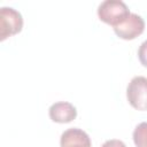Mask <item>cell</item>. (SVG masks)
<instances>
[{
    "instance_id": "cell-1",
    "label": "cell",
    "mask_w": 147,
    "mask_h": 147,
    "mask_svg": "<svg viewBox=\"0 0 147 147\" xmlns=\"http://www.w3.org/2000/svg\"><path fill=\"white\" fill-rule=\"evenodd\" d=\"M130 14L131 13L126 3L121 0H106L98 7L99 18L114 28L122 24Z\"/></svg>"
},
{
    "instance_id": "cell-2",
    "label": "cell",
    "mask_w": 147,
    "mask_h": 147,
    "mask_svg": "<svg viewBox=\"0 0 147 147\" xmlns=\"http://www.w3.org/2000/svg\"><path fill=\"white\" fill-rule=\"evenodd\" d=\"M129 103L137 110H147V78L144 76L133 77L126 87Z\"/></svg>"
},
{
    "instance_id": "cell-3",
    "label": "cell",
    "mask_w": 147,
    "mask_h": 147,
    "mask_svg": "<svg viewBox=\"0 0 147 147\" xmlns=\"http://www.w3.org/2000/svg\"><path fill=\"white\" fill-rule=\"evenodd\" d=\"M23 28V18L20 11L11 7H1L0 9V40L18 33Z\"/></svg>"
},
{
    "instance_id": "cell-4",
    "label": "cell",
    "mask_w": 147,
    "mask_h": 147,
    "mask_svg": "<svg viewBox=\"0 0 147 147\" xmlns=\"http://www.w3.org/2000/svg\"><path fill=\"white\" fill-rule=\"evenodd\" d=\"M145 30L144 18L134 13H131L129 17L119 25L114 28V31L117 37L124 40H132L140 36Z\"/></svg>"
},
{
    "instance_id": "cell-5",
    "label": "cell",
    "mask_w": 147,
    "mask_h": 147,
    "mask_svg": "<svg viewBox=\"0 0 147 147\" xmlns=\"http://www.w3.org/2000/svg\"><path fill=\"white\" fill-rule=\"evenodd\" d=\"M49 117L55 123H70L77 117V109L74 105L67 101L53 103L48 109Z\"/></svg>"
},
{
    "instance_id": "cell-6",
    "label": "cell",
    "mask_w": 147,
    "mask_h": 147,
    "mask_svg": "<svg viewBox=\"0 0 147 147\" xmlns=\"http://www.w3.org/2000/svg\"><path fill=\"white\" fill-rule=\"evenodd\" d=\"M60 147H91V139L82 129L71 127L61 134Z\"/></svg>"
},
{
    "instance_id": "cell-7",
    "label": "cell",
    "mask_w": 147,
    "mask_h": 147,
    "mask_svg": "<svg viewBox=\"0 0 147 147\" xmlns=\"http://www.w3.org/2000/svg\"><path fill=\"white\" fill-rule=\"evenodd\" d=\"M132 137L136 147H147V122L138 124L133 131Z\"/></svg>"
},
{
    "instance_id": "cell-8",
    "label": "cell",
    "mask_w": 147,
    "mask_h": 147,
    "mask_svg": "<svg viewBox=\"0 0 147 147\" xmlns=\"http://www.w3.org/2000/svg\"><path fill=\"white\" fill-rule=\"evenodd\" d=\"M138 59L140 61V63L142 64V67L147 68V40H145L138 49Z\"/></svg>"
},
{
    "instance_id": "cell-9",
    "label": "cell",
    "mask_w": 147,
    "mask_h": 147,
    "mask_svg": "<svg viewBox=\"0 0 147 147\" xmlns=\"http://www.w3.org/2000/svg\"><path fill=\"white\" fill-rule=\"evenodd\" d=\"M101 147H126V145H125L122 140H118V139H110V140L105 141Z\"/></svg>"
}]
</instances>
